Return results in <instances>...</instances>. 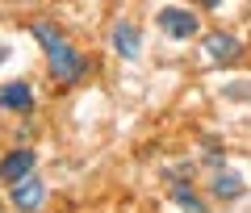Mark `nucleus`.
Instances as JSON below:
<instances>
[{"label":"nucleus","instance_id":"nucleus-1","mask_svg":"<svg viewBox=\"0 0 251 213\" xmlns=\"http://www.w3.org/2000/svg\"><path fill=\"white\" fill-rule=\"evenodd\" d=\"M29 34H34L38 46L46 50V67H50V75H54L59 84H80L84 75H88V59H84V54L75 50V46L67 42L50 21H34Z\"/></svg>","mask_w":251,"mask_h":213},{"label":"nucleus","instance_id":"nucleus-2","mask_svg":"<svg viewBox=\"0 0 251 213\" xmlns=\"http://www.w3.org/2000/svg\"><path fill=\"white\" fill-rule=\"evenodd\" d=\"M159 29L168 38H176V42H184V38H193L201 29V21H197L193 9H176V4H168V9H159Z\"/></svg>","mask_w":251,"mask_h":213},{"label":"nucleus","instance_id":"nucleus-3","mask_svg":"<svg viewBox=\"0 0 251 213\" xmlns=\"http://www.w3.org/2000/svg\"><path fill=\"white\" fill-rule=\"evenodd\" d=\"M9 201H13V209H21V213H38V209L46 205V184L29 171L25 180H17V184H13Z\"/></svg>","mask_w":251,"mask_h":213},{"label":"nucleus","instance_id":"nucleus-4","mask_svg":"<svg viewBox=\"0 0 251 213\" xmlns=\"http://www.w3.org/2000/svg\"><path fill=\"white\" fill-rule=\"evenodd\" d=\"M34 167H38V155L29 151V146H17V151H9L0 159V180H4V184H17V180H25Z\"/></svg>","mask_w":251,"mask_h":213},{"label":"nucleus","instance_id":"nucleus-5","mask_svg":"<svg viewBox=\"0 0 251 213\" xmlns=\"http://www.w3.org/2000/svg\"><path fill=\"white\" fill-rule=\"evenodd\" d=\"M0 109H9V113H29V109H34V88H29L25 80L0 84Z\"/></svg>","mask_w":251,"mask_h":213},{"label":"nucleus","instance_id":"nucleus-6","mask_svg":"<svg viewBox=\"0 0 251 213\" xmlns=\"http://www.w3.org/2000/svg\"><path fill=\"white\" fill-rule=\"evenodd\" d=\"M205 54H209L214 63H234V59L243 54V42H239L234 34H226V29H218V34L205 38Z\"/></svg>","mask_w":251,"mask_h":213},{"label":"nucleus","instance_id":"nucleus-7","mask_svg":"<svg viewBox=\"0 0 251 213\" xmlns=\"http://www.w3.org/2000/svg\"><path fill=\"white\" fill-rule=\"evenodd\" d=\"M113 50L122 54V59H138V50H143V34H138V25L117 21V25H113Z\"/></svg>","mask_w":251,"mask_h":213},{"label":"nucleus","instance_id":"nucleus-8","mask_svg":"<svg viewBox=\"0 0 251 213\" xmlns=\"http://www.w3.org/2000/svg\"><path fill=\"white\" fill-rule=\"evenodd\" d=\"M214 196H218V201H239V196H243V176L218 167V176H214Z\"/></svg>","mask_w":251,"mask_h":213},{"label":"nucleus","instance_id":"nucleus-9","mask_svg":"<svg viewBox=\"0 0 251 213\" xmlns=\"http://www.w3.org/2000/svg\"><path fill=\"white\" fill-rule=\"evenodd\" d=\"M172 201H176L180 209H193V213H205V205L197 201V192H193V188H188V184H172Z\"/></svg>","mask_w":251,"mask_h":213},{"label":"nucleus","instance_id":"nucleus-10","mask_svg":"<svg viewBox=\"0 0 251 213\" xmlns=\"http://www.w3.org/2000/svg\"><path fill=\"white\" fill-rule=\"evenodd\" d=\"M201 9H218V4H222V0H197Z\"/></svg>","mask_w":251,"mask_h":213},{"label":"nucleus","instance_id":"nucleus-11","mask_svg":"<svg viewBox=\"0 0 251 213\" xmlns=\"http://www.w3.org/2000/svg\"><path fill=\"white\" fill-rule=\"evenodd\" d=\"M4 59H9V46H4V42H0V63H4Z\"/></svg>","mask_w":251,"mask_h":213}]
</instances>
